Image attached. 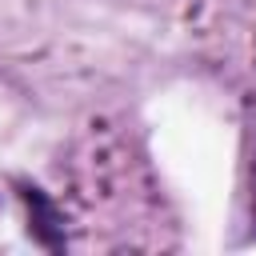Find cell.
<instances>
[{
	"mask_svg": "<svg viewBox=\"0 0 256 256\" xmlns=\"http://www.w3.org/2000/svg\"><path fill=\"white\" fill-rule=\"evenodd\" d=\"M24 204H28V216H32V236L48 248H60L64 244V224H60V212L52 208V200L40 192V188H24L20 192Z\"/></svg>",
	"mask_w": 256,
	"mask_h": 256,
	"instance_id": "6da1fadb",
	"label": "cell"
}]
</instances>
